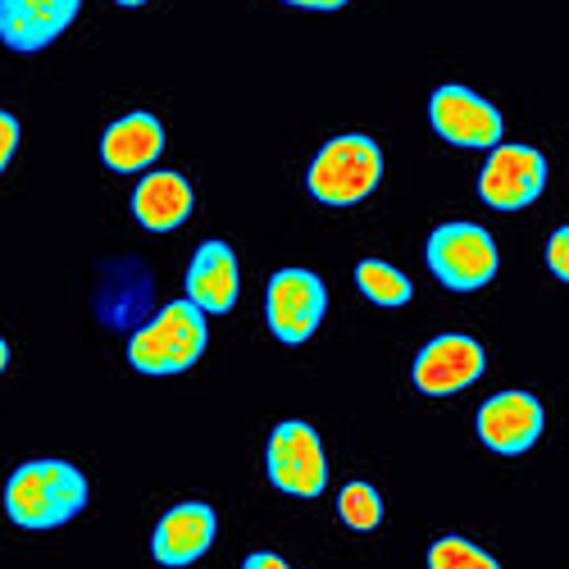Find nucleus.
I'll use <instances>...</instances> for the list:
<instances>
[{"mask_svg": "<svg viewBox=\"0 0 569 569\" xmlns=\"http://www.w3.org/2000/svg\"><path fill=\"white\" fill-rule=\"evenodd\" d=\"M87 506V479L69 460H28L6 483V515L19 529H60Z\"/></svg>", "mask_w": 569, "mask_h": 569, "instance_id": "1", "label": "nucleus"}, {"mask_svg": "<svg viewBox=\"0 0 569 569\" xmlns=\"http://www.w3.org/2000/svg\"><path fill=\"white\" fill-rule=\"evenodd\" d=\"M210 342V328H206V315L192 306V301H169L156 319H147L128 338V365L137 373H151V378H164V373H182L201 360Z\"/></svg>", "mask_w": 569, "mask_h": 569, "instance_id": "2", "label": "nucleus"}, {"mask_svg": "<svg viewBox=\"0 0 569 569\" xmlns=\"http://www.w3.org/2000/svg\"><path fill=\"white\" fill-rule=\"evenodd\" d=\"M383 182V151L365 132H347L323 141L319 156L310 160V197L323 206H360L373 187Z\"/></svg>", "mask_w": 569, "mask_h": 569, "instance_id": "3", "label": "nucleus"}, {"mask_svg": "<svg viewBox=\"0 0 569 569\" xmlns=\"http://www.w3.org/2000/svg\"><path fill=\"white\" fill-rule=\"evenodd\" d=\"M429 269L451 292H479L497 273V242L479 223H442L429 237Z\"/></svg>", "mask_w": 569, "mask_h": 569, "instance_id": "4", "label": "nucleus"}, {"mask_svg": "<svg viewBox=\"0 0 569 569\" xmlns=\"http://www.w3.org/2000/svg\"><path fill=\"white\" fill-rule=\"evenodd\" d=\"M269 483L288 497H319L328 488V465H323V442L310 423L288 419L269 433Z\"/></svg>", "mask_w": 569, "mask_h": 569, "instance_id": "5", "label": "nucleus"}, {"mask_svg": "<svg viewBox=\"0 0 569 569\" xmlns=\"http://www.w3.org/2000/svg\"><path fill=\"white\" fill-rule=\"evenodd\" d=\"M264 310H269V328L278 342H288V347L310 342L315 328L323 323V310H328L323 278L310 269H278L269 278Z\"/></svg>", "mask_w": 569, "mask_h": 569, "instance_id": "6", "label": "nucleus"}, {"mask_svg": "<svg viewBox=\"0 0 569 569\" xmlns=\"http://www.w3.org/2000/svg\"><path fill=\"white\" fill-rule=\"evenodd\" d=\"M429 123L442 141L469 151L501 147V132H506V119L497 114V106H488L479 91H469L460 82H447L429 97Z\"/></svg>", "mask_w": 569, "mask_h": 569, "instance_id": "7", "label": "nucleus"}, {"mask_svg": "<svg viewBox=\"0 0 569 569\" xmlns=\"http://www.w3.org/2000/svg\"><path fill=\"white\" fill-rule=\"evenodd\" d=\"M547 160L533 147H492V160L479 173V197L492 210H525L542 197Z\"/></svg>", "mask_w": 569, "mask_h": 569, "instance_id": "8", "label": "nucleus"}, {"mask_svg": "<svg viewBox=\"0 0 569 569\" xmlns=\"http://www.w3.org/2000/svg\"><path fill=\"white\" fill-rule=\"evenodd\" d=\"M483 369H488V356L479 342L465 333H442L415 356V388L429 397H451L469 388Z\"/></svg>", "mask_w": 569, "mask_h": 569, "instance_id": "9", "label": "nucleus"}, {"mask_svg": "<svg viewBox=\"0 0 569 569\" xmlns=\"http://www.w3.org/2000/svg\"><path fill=\"white\" fill-rule=\"evenodd\" d=\"M82 0H0V41L19 56L46 51L73 19Z\"/></svg>", "mask_w": 569, "mask_h": 569, "instance_id": "10", "label": "nucleus"}, {"mask_svg": "<svg viewBox=\"0 0 569 569\" xmlns=\"http://www.w3.org/2000/svg\"><path fill=\"white\" fill-rule=\"evenodd\" d=\"M479 438L497 456H519L542 438V406L529 392H497L479 410Z\"/></svg>", "mask_w": 569, "mask_h": 569, "instance_id": "11", "label": "nucleus"}, {"mask_svg": "<svg viewBox=\"0 0 569 569\" xmlns=\"http://www.w3.org/2000/svg\"><path fill=\"white\" fill-rule=\"evenodd\" d=\"M214 533H219L214 510H210L206 501H182V506H173V510L160 519V525H156V533H151V556H156V565H164V569H182V565L201 560V556L214 547Z\"/></svg>", "mask_w": 569, "mask_h": 569, "instance_id": "12", "label": "nucleus"}, {"mask_svg": "<svg viewBox=\"0 0 569 569\" xmlns=\"http://www.w3.org/2000/svg\"><path fill=\"white\" fill-rule=\"evenodd\" d=\"M237 256L228 242L210 237V242L197 247L192 269H187V301H192L201 315H228L237 306Z\"/></svg>", "mask_w": 569, "mask_h": 569, "instance_id": "13", "label": "nucleus"}, {"mask_svg": "<svg viewBox=\"0 0 569 569\" xmlns=\"http://www.w3.org/2000/svg\"><path fill=\"white\" fill-rule=\"evenodd\" d=\"M160 151H164V128L147 110H132V114L114 119L101 132V160L114 173H141V169H151L160 160Z\"/></svg>", "mask_w": 569, "mask_h": 569, "instance_id": "14", "label": "nucleus"}, {"mask_svg": "<svg viewBox=\"0 0 569 569\" xmlns=\"http://www.w3.org/2000/svg\"><path fill=\"white\" fill-rule=\"evenodd\" d=\"M192 206H197L192 182L173 169H151L132 192V214L147 232H173L178 223H187Z\"/></svg>", "mask_w": 569, "mask_h": 569, "instance_id": "15", "label": "nucleus"}, {"mask_svg": "<svg viewBox=\"0 0 569 569\" xmlns=\"http://www.w3.org/2000/svg\"><path fill=\"white\" fill-rule=\"evenodd\" d=\"M356 288L373 306H388V310H397V306H406L415 297V282L401 269H392L388 260H360L356 264Z\"/></svg>", "mask_w": 569, "mask_h": 569, "instance_id": "16", "label": "nucleus"}, {"mask_svg": "<svg viewBox=\"0 0 569 569\" xmlns=\"http://www.w3.org/2000/svg\"><path fill=\"white\" fill-rule=\"evenodd\" d=\"M338 515H342L347 529L373 533L378 525H383V497H378L369 483H347L342 497H338Z\"/></svg>", "mask_w": 569, "mask_h": 569, "instance_id": "17", "label": "nucleus"}, {"mask_svg": "<svg viewBox=\"0 0 569 569\" xmlns=\"http://www.w3.org/2000/svg\"><path fill=\"white\" fill-rule=\"evenodd\" d=\"M429 569H501V565L465 538H438L429 547Z\"/></svg>", "mask_w": 569, "mask_h": 569, "instance_id": "18", "label": "nucleus"}, {"mask_svg": "<svg viewBox=\"0 0 569 569\" xmlns=\"http://www.w3.org/2000/svg\"><path fill=\"white\" fill-rule=\"evenodd\" d=\"M14 151H19V119L10 110H0V173L10 169Z\"/></svg>", "mask_w": 569, "mask_h": 569, "instance_id": "19", "label": "nucleus"}, {"mask_svg": "<svg viewBox=\"0 0 569 569\" xmlns=\"http://www.w3.org/2000/svg\"><path fill=\"white\" fill-rule=\"evenodd\" d=\"M547 264L556 269V278H569V228H556V237L547 242Z\"/></svg>", "mask_w": 569, "mask_h": 569, "instance_id": "20", "label": "nucleus"}, {"mask_svg": "<svg viewBox=\"0 0 569 569\" xmlns=\"http://www.w3.org/2000/svg\"><path fill=\"white\" fill-rule=\"evenodd\" d=\"M242 569H292L282 556H273V551H256V556H247V565Z\"/></svg>", "mask_w": 569, "mask_h": 569, "instance_id": "21", "label": "nucleus"}, {"mask_svg": "<svg viewBox=\"0 0 569 569\" xmlns=\"http://www.w3.org/2000/svg\"><path fill=\"white\" fill-rule=\"evenodd\" d=\"M288 6H301V10H342L347 0H288Z\"/></svg>", "mask_w": 569, "mask_h": 569, "instance_id": "22", "label": "nucleus"}, {"mask_svg": "<svg viewBox=\"0 0 569 569\" xmlns=\"http://www.w3.org/2000/svg\"><path fill=\"white\" fill-rule=\"evenodd\" d=\"M6 365H10V342L0 338V369H6Z\"/></svg>", "mask_w": 569, "mask_h": 569, "instance_id": "23", "label": "nucleus"}, {"mask_svg": "<svg viewBox=\"0 0 569 569\" xmlns=\"http://www.w3.org/2000/svg\"><path fill=\"white\" fill-rule=\"evenodd\" d=\"M114 6H128V10H137V6H147V0H114Z\"/></svg>", "mask_w": 569, "mask_h": 569, "instance_id": "24", "label": "nucleus"}]
</instances>
